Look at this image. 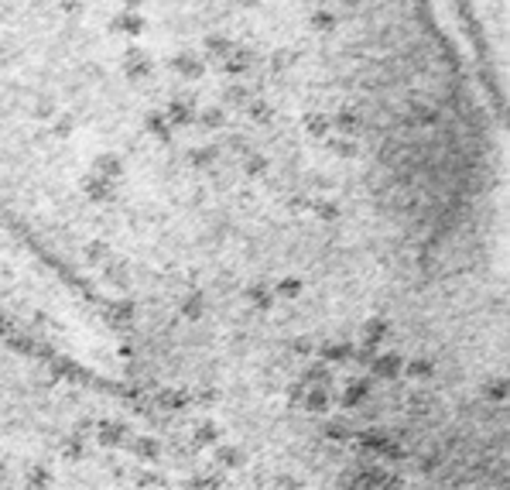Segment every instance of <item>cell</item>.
Masks as SVG:
<instances>
[{"mask_svg": "<svg viewBox=\"0 0 510 490\" xmlns=\"http://www.w3.org/2000/svg\"><path fill=\"white\" fill-rule=\"evenodd\" d=\"M182 315H185V319H192V322H199V319L206 315V295L202 292L185 295V298H182Z\"/></svg>", "mask_w": 510, "mask_h": 490, "instance_id": "cell-21", "label": "cell"}, {"mask_svg": "<svg viewBox=\"0 0 510 490\" xmlns=\"http://www.w3.org/2000/svg\"><path fill=\"white\" fill-rule=\"evenodd\" d=\"M401 374H408L411 381H432V377H435V364L428 360V356H414V360H408V364L401 367Z\"/></svg>", "mask_w": 510, "mask_h": 490, "instance_id": "cell-18", "label": "cell"}, {"mask_svg": "<svg viewBox=\"0 0 510 490\" xmlns=\"http://www.w3.org/2000/svg\"><path fill=\"white\" fill-rule=\"evenodd\" d=\"M309 24H312V31H333V28H336V14H333V11H312Z\"/></svg>", "mask_w": 510, "mask_h": 490, "instance_id": "cell-28", "label": "cell"}, {"mask_svg": "<svg viewBox=\"0 0 510 490\" xmlns=\"http://www.w3.org/2000/svg\"><path fill=\"white\" fill-rule=\"evenodd\" d=\"M294 59V52L292 48H277L275 55H271V69H277V72H281V69H288V62Z\"/></svg>", "mask_w": 510, "mask_h": 490, "instance_id": "cell-34", "label": "cell"}, {"mask_svg": "<svg viewBox=\"0 0 510 490\" xmlns=\"http://www.w3.org/2000/svg\"><path fill=\"white\" fill-rule=\"evenodd\" d=\"M120 72L131 79V82H140L155 72V59L144 52V48H127L123 59H120Z\"/></svg>", "mask_w": 510, "mask_h": 490, "instance_id": "cell-2", "label": "cell"}, {"mask_svg": "<svg viewBox=\"0 0 510 490\" xmlns=\"http://www.w3.org/2000/svg\"><path fill=\"white\" fill-rule=\"evenodd\" d=\"M243 298H247V305H254L257 312H267V309L275 305V292H271V285H260V281L247 285V288H243Z\"/></svg>", "mask_w": 510, "mask_h": 490, "instance_id": "cell-11", "label": "cell"}, {"mask_svg": "<svg viewBox=\"0 0 510 490\" xmlns=\"http://www.w3.org/2000/svg\"><path fill=\"white\" fill-rule=\"evenodd\" d=\"M301 278H294V275H288V278H281L277 285H271V292H275V298H284V302H292V298H298L301 295Z\"/></svg>", "mask_w": 510, "mask_h": 490, "instance_id": "cell-22", "label": "cell"}, {"mask_svg": "<svg viewBox=\"0 0 510 490\" xmlns=\"http://www.w3.org/2000/svg\"><path fill=\"white\" fill-rule=\"evenodd\" d=\"M76 131V120L72 117H59V124H55V138H69Z\"/></svg>", "mask_w": 510, "mask_h": 490, "instance_id": "cell-37", "label": "cell"}, {"mask_svg": "<svg viewBox=\"0 0 510 490\" xmlns=\"http://www.w3.org/2000/svg\"><path fill=\"white\" fill-rule=\"evenodd\" d=\"M333 131L346 134V138H353V134H360V131H363V117H360V114H353V110H339V114L333 117Z\"/></svg>", "mask_w": 510, "mask_h": 490, "instance_id": "cell-16", "label": "cell"}, {"mask_svg": "<svg viewBox=\"0 0 510 490\" xmlns=\"http://www.w3.org/2000/svg\"><path fill=\"white\" fill-rule=\"evenodd\" d=\"M89 172H96L99 178H106V182L117 185L120 178H123V161H120V155H113V151H103V155L93 158Z\"/></svg>", "mask_w": 510, "mask_h": 490, "instance_id": "cell-7", "label": "cell"}, {"mask_svg": "<svg viewBox=\"0 0 510 490\" xmlns=\"http://www.w3.org/2000/svg\"><path fill=\"white\" fill-rule=\"evenodd\" d=\"M326 360H329V364H336V360H346V356H353V347H350V343H336V347H326Z\"/></svg>", "mask_w": 510, "mask_h": 490, "instance_id": "cell-30", "label": "cell"}, {"mask_svg": "<svg viewBox=\"0 0 510 490\" xmlns=\"http://www.w3.org/2000/svg\"><path fill=\"white\" fill-rule=\"evenodd\" d=\"M28 484H31V487H48V484H52V473L45 470V467H31V470H28Z\"/></svg>", "mask_w": 510, "mask_h": 490, "instance_id": "cell-32", "label": "cell"}, {"mask_svg": "<svg viewBox=\"0 0 510 490\" xmlns=\"http://www.w3.org/2000/svg\"><path fill=\"white\" fill-rule=\"evenodd\" d=\"M55 7H59L62 14H69V18H76V14H82V0H55Z\"/></svg>", "mask_w": 510, "mask_h": 490, "instance_id": "cell-36", "label": "cell"}, {"mask_svg": "<svg viewBox=\"0 0 510 490\" xmlns=\"http://www.w3.org/2000/svg\"><path fill=\"white\" fill-rule=\"evenodd\" d=\"M487 398H490V401H507V381H504V377L490 381V384H487Z\"/></svg>", "mask_w": 510, "mask_h": 490, "instance_id": "cell-31", "label": "cell"}, {"mask_svg": "<svg viewBox=\"0 0 510 490\" xmlns=\"http://www.w3.org/2000/svg\"><path fill=\"white\" fill-rule=\"evenodd\" d=\"M168 69H172L175 76L196 82V79L206 76V59H202V55H196V52H178V55H172V59H168Z\"/></svg>", "mask_w": 510, "mask_h": 490, "instance_id": "cell-4", "label": "cell"}, {"mask_svg": "<svg viewBox=\"0 0 510 490\" xmlns=\"http://www.w3.org/2000/svg\"><path fill=\"white\" fill-rule=\"evenodd\" d=\"M240 7H260V0H236Z\"/></svg>", "mask_w": 510, "mask_h": 490, "instance_id": "cell-44", "label": "cell"}, {"mask_svg": "<svg viewBox=\"0 0 510 490\" xmlns=\"http://www.w3.org/2000/svg\"><path fill=\"white\" fill-rule=\"evenodd\" d=\"M301 127H305V134H309L312 141H326L329 134H333V117L312 110V114H305V117H301Z\"/></svg>", "mask_w": 510, "mask_h": 490, "instance_id": "cell-10", "label": "cell"}, {"mask_svg": "<svg viewBox=\"0 0 510 490\" xmlns=\"http://www.w3.org/2000/svg\"><path fill=\"white\" fill-rule=\"evenodd\" d=\"M134 452H138L140 459H157V456H161V446H157V439H151V435H140V439H134Z\"/></svg>", "mask_w": 510, "mask_h": 490, "instance_id": "cell-27", "label": "cell"}, {"mask_svg": "<svg viewBox=\"0 0 510 490\" xmlns=\"http://www.w3.org/2000/svg\"><path fill=\"white\" fill-rule=\"evenodd\" d=\"M223 62V72H230V76H243L250 65H254V52L250 48H233L226 59H219Z\"/></svg>", "mask_w": 510, "mask_h": 490, "instance_id": "cell-14", "label": "cell"}, {"mask_svg": "<svg viewBox=\"0 0 510 490\" xmlns=\"http://www.w3.org/2000/svg\"><path fill=\"white\" fill-rule=\"evenodd\" d=\"M172 127H192L196 124V97H175L165 103V110H161Z\"/></svg>", "mask_w": 510, "mask_h": 490, "instance_id": "cell-3", "label": "cell"}, {"mask_svg": "<svg viewBox=\"0 0 510 490\" xmlns=\"http://www.w3.org/2000/svg\"><path fill=\"white\" fill-rule=\"evenodd\" d=\"M326 141H329V151H333L336 158H356V151H360L353 144V138H346V134H343V138H326Z\"/></svg>", "mask_w": 510, "mask_h": 490, "instance_id": "cell-26", "label": "cell"}, {"mask_svg": "<svg viewBox=\"0 0 510 490\" xmlns=\"http://www.w3.org/2000/svg\"><path fill=\"white\" fill-rule=\"evenodd\" d=\"M318 216H322V219H336V216H339V206H318Z\"/></svg>", "mask_w": 510, "mask_h": 490, "instance_id": "cell-40", "label": "cell"}, {"mask_svg": "<svg viewBox=\"0 0 510 490\" xmlns=\"http://www.w3.org/2000/svg\"><path fill=\"white\" fill-rule=\"evenodd\" d=\"M226 93H230V99H233V103H247V89H243V86H230V89H226Z\"/></svg>", "mask_w": 510, "mask_h": 490, "instance_id": "cell-39", "label": "cell"}, {"mask_svg": "<svg viewBox=\"0 0 510 490\" xmlns=\"http://www.w3.org/2000/svg\"><path fill=\"white\" fill-rule=\"evenodd\" d=\"M233 48H236V41L230 38V35H206V38H202V52H206L209 59H226Z\"/></svg>", "mask_w": 510, "mask_h": 490, "instance_id": "cell-15", "label": "cell"}, {"mask_svg": "<svg viewBox=\"0 0 510 490\" xmlns=\"http://www.w3.org/2000/svg\"><path fill=\"white\" fill-rule=\"evenodd\" d=\"M216 463L223 470H243L247 467V450L243 446H230V442H216Z\"/></svg>", "mask_w": 510, "mask_h": 490, "instance_id": "cell-9", "label": "cell"}, {"mask_svg": "<svg viewBox=\"0 0 510 490\" xmlns=\"http://www.w3.org/2000/svg\"><path fill=\"white\" fill-rule=\"evenodd\" d=\"M96 439H99V446H120L123 439H127V429L120 425V422H99V429H96Z\"/></svg>", "mask_w": 510, "mask_h": 490, "instance_id": "cell-17", "label": "cell"}, {"mask_svg": "<svg viewBox=\"0 0 510 490\" xmlns=\"http://www.w3.org/2000/svg\"><path fill=\"white\" fill-rule=\"evenodd\" d=\"M35 114H38V117H52V114H55V107H52V103H38V107H35Z\"/></svg>", "mask_w": 510, "mask_h": 490, "instance_id": "cell-41", "label": "cell"}, {"mask_svg": "<svg viewBox=\"0 0 510 490\" xmlns=\"http://www.w3.org/2000/svg\"><path fill=\"white\" fill-rule=\"evenodd\" d=\"M192 442L202 446V450H213V446L219 442V425L216 422H199L196 432H192Z\"/></svg>", "mask_w": 510, "mask_h": 490, "instance_id": "cell-20", "label": "cell"}, {"mask_svg": "<svg viewBox=\"0 0 510 490\" xmlns=\"http://www.w3.org/2000/svg\"><path fill=\"white\" fill-rule=\"evenodd\" d=\"M294 350H298V353H309V350H312V343H309V336H301V339L294 343Z\"/></svg>", "mask_w": 510, "mask_h": 490, "instance_id": "cell-42", "label": "cell"}, {"mask_svg": "<svg viewBox=\"0 0 510 490\" xmlns=\"http://www.w3.org/2000/svg\"><path fill=\"white\" fill-rule=\"evenodd\" d=\"M305 384H329V367H322V364H315L312 371L305 374Z\"/></svg>", "mask_w": 510, "mask_h": 490, "instance_id": "cell-33", "label": "cell"}, {"mask_svg": "<svg viewBox=\"0 0 510 490\" xmlns=\"http://www.w3.org/2000/svg\"><path fill=\"white\" fill-rule=\"evenodd\" d=\"M243 172H247V175H264V172H267V158L254 155V151L243 155Z\"/></svg>", "mask_w": 510, "mask_h": 490, "instance_id": "cell-29", "label": "cell"}, {"mask_svg": "<svg viewBox=\"0 0 510 490\" xmlns=\"http://www.w3.org/2000/svg\"><path fill=\"white\" fill-rule=\"evenodd\" d=\"M243 107H247V117L254 120V124H267V120L275 117V107L264 103V99H247Z\"/></svg>", "mask_w": 510, "mask_h": 490, "instance_id": "cell-25", "label": "cell"}, {"mask_svg": "<svg viewBox=\"0 0 510 490\" xmlns=\"http://www.w3.org/2000/svg\"><path fill=\"white\" fill-rule=\"evenodd\" d=\"M401 367H404V360H401L397 353H380V356H373V377L394 381V377H401Z\"/></svg>", "mask_w": 510, "mask_h": 490, "instance_id": "cell-12", "label": "cell"}, {"mask_svg": "<svg viewBox=\"0 0 510 490\" xmlns=\"http://www.w3.org/2000/svg\"><path fill=\"white\" fill-rule=\"evenodd\" d=\"M367 394H370V384H367V381H350L343 398H339V405H343V408H356V405L367 401Z\"/></svg>", "mask_w": 510, "mask_h": 490, "instance_id": "cell-19", "label": "cell"}, {"mask_svg": "<svg viewBox=\"0 0 510 490\" xmlns=\"http://www.w3.org/2000/svg\"><path fill=\"white\" fill-rule=\"evenodd\" d=\"M62 456L65 459H82V442L79 439H65L62 442Z\"/></svg>", "mask_w": 510, "mask_h": 490, "instance_id": "cell-35", "label": "cell"}, {"mask_svg": "<svg viewBox=\"0 0 510 490\" xmlns=\"http://www.w3.org/2000/svg\"><path fill=\"white\" fill-rule=\"evenodd\" d=\"M216 158H219V148L202 144V148H192V151H189V165H192V168H213Z\"/></svg>", "mask_w": 510, "mask_h": 490, "instance_id": "cell-24", "label": "cell"}, {"mask_svg": "<svg viewBox=\"0 0 510 490\" xmlns=\"http://www.w3.org/2000/svg\"><path fill=\"white\" fill-rule=\"evenodd\" d=\"M301 408L312 415H329L333 408V391H329V384H312L309 391H301Z\"/></svg>", "mask_w": 510, "mask_h": 490, "instance_id": "cell-6", "label": "cell"}, {"mask_svg": "<svg viewBox=\"0 0 510 490\" xmlns=\"http://www.w3.org/2000/svg\"><path fill=\"white\" fill-rule=\"evenodd\" d=\"M120 7H138L140 11V7H144V0H120Z\"/></svg>", "mask_w": 510, "mask_h": 490, "instance_id": "cell-43", "label": "cell"}, {"mask_svg": "<svg viewBox=\"0 0 510 490\" xmlns=\"http://www.w3.org/2000/svg\"><path fill=\"white\" fill-rule=\"evenodd\" d=\"M79 189H82V196L89 199V202H110L113 199V182L99 178L96 172H86V175L79 178Z\"/></svg>", "mask_w": 510, "mask_h": 490, "instance_id": "cell-5", "label": "cell"}, {"mask_svg": "<svg viewBox=\"0 0 510 490\" xmlns=\"http://www.w3.org/2000/svg\"><path fill=\"white\" fill-rule=\"evenodd\" d=\"M144 28H148V21H144V14H140L138 7H120L117 14L106 21V31L117 35V38H140Z\"/></svg>", "mask_w": 510, "mask_h": 490, "instance_id": "cell-1", "label": "cell"}, {"mask_svg": "<svg viewBox=\"0 0 510 490\" xmlns=\"http://www.w3.org/2000/svg\"><path fill=\"white\" fill-rule=\"evenodd\" d=\"M387 330H391V326H387V319H384V315H370V319H363V330H360V333H363L367 350H377V343L387 336Z\"/></svg>", "mask_w": 510, "mask_h": 490, "instance_id": "cell-13", "label": "cell"}, {"mask_svg": "<svg viewBox=\"0 0 510 490\" xmlns=\"http://www.w3.org/2000/svg\"><path fill=\"white\" fill-rule=\"evenodd\" d=\"M131 312H134L131 302H117V305H113V319H117V322H131Z\"/></svg>", "mask_w": 510, "mask_h": 490, "instance_id": "cell-38", "label": "cell"}, {"mask_svg": "<svg viewBox=\"0 0 510 490\" xmlns=\"http://www.w3.org/2000/svg\"><path fill=\"white\" fill-rule=\"evenodd\" d=\"M144 134H151L157 144H172L175 127L168 124V117H165L161 110H151V114H144Z\"/></svg>", "mask_w": 510, "mask_h": 490, "instance_id": "cell-8", "label": "cell"}, {"mask_svg": "<svg viewBox=\"0 0 510 490\" xmlns=\"http://www.w3.org/2000/svg\"><path fill=\"white\" fill-rule=\"evenodd\" d=\"M196 120L206 131H219L226 124V110L223 107H206V110H196Z\"/></svg>", "mask_w": 510, "mask_h": 490, "instance_id": "cell-23", "label": "cell"}]
</instances>
